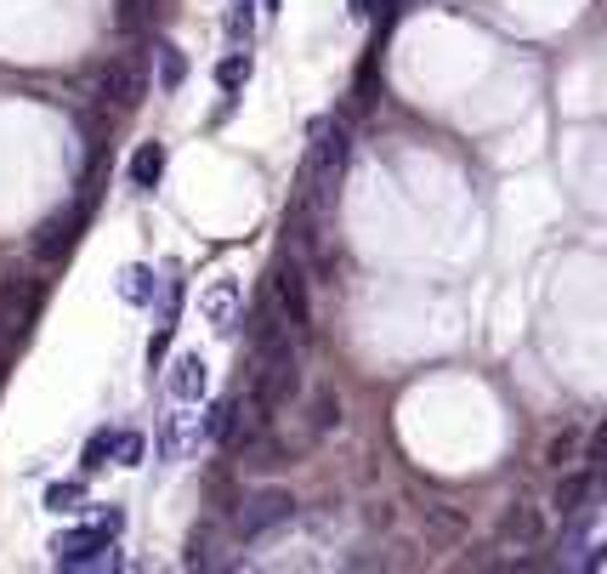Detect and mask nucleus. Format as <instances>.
Listing matches in <instances>:
<instances>
[{
  "mask_svg": "<svg viewBox=\"0 0 607 574\" xmlns=\"http://www.w3.org/2000/svg\"><path fill=\"white\" fill-rule=\"evenodd\" d=\"M250 23H256V0H233V12H227V34H233V40H250Z\"/></svg>",
  "mask_w": 607,
  "mask_h": 574,
  "instance_id": "23",
  "label": "nucleus"
},
{
  "mask_svg": "<svg viewBox=\"0 0 607 574\" xmlns=\"http://www.w3.org/2000/svg\"><path fill=\"white\" fill-rule=\"evenodd\" d=\"M34 313H40V284H29V279H7V291H0V342H18L23 330L34 324Z\"/></svg>",
  "mask_w": 607,
  "mask_h": 574,
  "instance_id": "5",
  "label": "nucleus"
},
{
  "mask_svg": "<svg viewBox=\"0 0 607 574\" xmlns=\"http://www.w3.org/2000/svg\"><path fill=\"white\" fill-rule=\"evenodd\" d=\"M52 563L58 568L97 574V568H120V552H114V535H103L97 523H85V530H63L52 541Z\"/></svg>",
  "mask_w": 607,
  "mask_h": 574,
  "instance_id": "3",
  "label": "nucleus"
},
{
  "mask_svg": "<svg viewBox=\"0 0 607 574\" xmlns=\"http://www.w3.org/2000/svg\"><path fill=\"white\" fill-rule=\"evenodd\" d=\"M216 563V523H199L188 535V568H211Z\"/></svg>",
  "mask_w": 607,
  "mask_h": 574,
  "instance_id": "16",
  "label": "nucleus"
},
{
  "mask_svg": "<svg viewBox=\"0 0 607 574\" xmlns=\"http://www.w3.org/2000/svg\"><path fill=\"white\" fill-rule=\"evenodd\" d=\"M295 381H301V370H295L290 336L262 342V348H256V370H250V399H256L262 410H279V404L295 393Z\"/></svg>",
  "mask_w": 607,
  "mask_h": 574,
  "instance_id": "2",
  "label": "nucleus"
},
{
  "mask_svg": "<svg viewBox=\"0 0 607 574\" xmlns=\"http://www.w3.org/2000/svg\"><path fill=\"white\" fill-rule=\"evenodd\" d=\"M279 308H284V319L290 324H307V273H301V262L290 256V262H279Z\"/></svg>",
  "mask_w": 607,
  "mask_h": 574,
  "instance_id": "8",
  "label": "nucleus"
},
{
  "mask_svg": "<svg viewBox=\"0 0 607 574\" xmlns=\"http://www.w3.org/2000/svg\"><path fill=\"white\" fill-rule=\"evenodd\" d=\"M335 426H341V399L335 393H313V439L335 433Z\"/></svg>",
  "mask_w": 607,
  "mask_h": 574,
  "instance_id": "18",
  "label": "nucleus"
},
{
  "mask_svg": "<svg viewBox=\"0 0 607 574\" xmlns=\"http://www.w3.org/2000/svg\"><path fill=\"white\" fill-rule=\"evenodd\" d=\"M199 439H205V421L199 415H171L165 433H160V461H182Z\"/></svg>",
  "mask_w": 607,
  "mask_h": 574,
  "instance_id": "10",
  "label": "nucleus"
},
{
  "mask_svg": "<svg viewBox=\"0 0 607 574\" xmlns=\"http://www.w3.org/2000/svg\"><path fill=\"white\" fill-rule=\"evenodd\" d=\"M80 501H85V484H52L45 490V506L52 512H80Z\"/></svg>",
  "mask_w": 607,
  "mask_h": 574,
  "instance_id": "22",
  "label": "nucleus"
},
{
  "mask_svg": "<svg viewBox=\"0 0 607 574\" xmlns=\"http://www.w3.org/2000/svg\"><path fill=\"white\" fill-rule=\"evenodd\" d=\"M267 7H279V0H267Z\"/></svg>",
  "mask_w": 607,
  "mask_h": 574,
  "instance_id": "28",
  "label": "nucleus"
},
{
  "mask_svg": "<svg viewBox=\"0 0 607 574\" xmlns=\"http://www.w3.org/2000/svg\"><path fill=\"white\" fill-rule=\"evenodd\" d=\"M244 80H250V58H244V52H233V58L216 63V85H222V91H239Z\"/></svg>",
  "mask_w": 607,
  "mask_h": 574,
  "instance_id": "21",
  "label": "nucleus"
},
{
  "mask_svg": "<svg viewBox=\"0 0 607 574\" xmlns=\"http://www.w3.org/2000/svg\"><path fill=\"white\" fill-rule=\"evenodd\" d=\"M585 495H590V472H574V477H563V490H556V506H563V512H579Z\"/></svg>",
  "mask_w": 607,
  "mask_h": 574,
  "instance_id": "20",
  "label": "nucleus"
},
{
  "mask_svg": "<svg viewBox=\"0 0 607 574\" xmlns=\"http://www.w3.org/2000/svg\"><path fill=\"white\" fill-rule=\"evenodd\" d=\"M205 387H211V370H205V359H199V353H182V359L171 364V399H182V404H199V399H205Z\"/></svg>",
  "mask_w": 607,
  "mask_h": 574,
  "instance_id": "9",
  "label": "nucleus"
},
{
  "mask_svg": "<svg viewBox=\"0 0 607 574\" xmlns=\"http://www.w3.org/2000/svg\"><path fill=\"white\" fill-rule=\"evenodd\" d=\"M120 296L125 302H154V273H148V268H120Z\"/></svg>",
  "mask_w": 607,
  "mask_h": 574,
  "instance_id": "17",
  "label": "nucleus"
},
{
  "mask_svg": "<svg viewBox=\"0 0 607 574\" xmlns=\"http://www.w3.org/2000/svg\"><path fill=\"white\" fill-rule=\"evenodd\" d=\"M233 313H239V284H216V291L205 296V319L233 330Z\"/></svg>",
  "mask_w": 607,
  "mask_h": 574,
  "instance_id": "15",
  "label": "nucleus"
},
{
  "mask_svg": "<svg viewBox=\"0 0 607 574\" xmlns=\"http://www.w3.org/2000/svg\"><path fill=\"white\" fill-rule=\"evenodd\" d=\"M165 177V142H142V149L131 154V182L136 188H154Z\"/></svg>",
  "mask_w": 607,
  "mask_h": 574,
  "instance_id": "13",
  "label": "nucleus"
},
{
  "mask_svg": "<svg viewBox=\"0 0 607 574\" xmlns=\"http://www.w3.org/2000/svg\"><path fill=\"white\" fill-rule=\"evenodd\" d=\"M142 12H148V0H120V29H136Z\"/></svg>",
  "mask_w": 607,
  "mask_h": 574,
  "instance_id": "26",
  "label": "nucleus"
},
{
  "mask_svg": "<svg viewBox=\"0 0 607 574\" xmlns=\"http://www.w3.org/2000/svg\"><path fill=\"white\" fill-rule=\"evenodd\" d=\"M109 461H114V433L103 426V433H91V439H85V455H80V466H85V472H103Z\"/></svg>",
  "mask_w": 607,
  "mask_h": 574,
  "instance_id": "19",
  "label": "nucleus"
},
{
  "mask_svg": "<svg viewBox=\"0 0 607 574\" xmlns=\"http://www.w3.org/2000/svg\"><path fill=\"white\" fill-rule=\"evenodd\" d=\"M421 523H426V535H437L443 546L466 541V517H454V512H448V506H437V501H426V506H421Z\"/></svg>",
  "mask_w": 607,
  "mask_h": 574,
  "instance_id": "12",
  "label": "nucleus"
},
{
  "mask_svg": "<svg viewBox=\"0 0 607 574\" xmlns=\"http://www.w3.org/2000/svg\"><path fill=\"white\" fill-rule=\"evenodd\" d=\"M499 541L512 546V552H534V546L545 541V517H539V506H528V501H512V506H505V517H499Z\"/></svg>",
  "mask_w": 607,
  "mask_h": 574,
  "instance_id": "7",
  "label": "nucleus"
},
{
  "mask_svg": "<svg viewBox=\"0 0 607 574\" xmlns=\"http://www.w3.org/2000/svg\"><path fill=\"white\" fill-rule=\"evenodd\" d=\"M114 461L120 466H142V439L136 433H114Z\"/></svg>",
  "mask_w": 607,
  "mask_h": 574,
  "instance_id": "24",
  "label": "nucleus"
},
{
  "mask_svg": "<svg viewBox=\"0 0 607 574\" xmlns=\"http://www.w3.org/2000/svg\"><path fill=\"white\" fill-rule=\"evenodd\" d=\"M80 216H85V211H74V216H52V222H45V228L34 233V256H40V262H58V256H69Z\"/></svg>",
  "mask_w": 607,
  "mask_h": 574,
  "instance_id": "11",
  "label": "nucleus"
},
{
  "mask_svg": "<svg viewBox=\"0 0 607 574\" xmlns=\"http://www.w3.org/2000/svg\"><path fill=\"white\" fill-rule=\"evenodd\" d=\"M154 63H160V85H165V91H176V85H182V74H188L182 46H171V40H154Z\"/></svg>",
  "mask_w": 607,
  "mask_h": 574,
  "instance_id": "14",
  "label": "nucleus"
},
{
  "mask_svg": "<svg viewBox=\"0 0 607 574\" xmlns=\"http://www.w3.org/2000/svg\"><path fill=\"white\" fill-rule=\"evenodd\" d=\"M97 91H103L114 109H136L142 91H148V69H142L136 58H114L103 74H97Z\"/></svg>",
  "mask_w": 607,
  "mask_h": 574,
  "instance_id": "6",
  "label": "nucleus"
},
{
  "mask_svg": "<svg viewBox=\"0 0 607 574\" xmlns=\"http://www.w3.org/2000/svg\"><path fill=\"white\" fill-rule=\"evenodd\" d=\"M290 517H295V495H290V490H256V495L239 501L233 535H239V541H262V535H273L279 523H290Z\"/></svg>",
  "mask_w": 607,
  "mask_h": 574,
  "instance_id": "4",
  "label": "nucleus"
},
{
  "mask_svg": "<svg viewBox=\"0 0 607 574\" xmlns=\"http://www.w3.org/2000/svg\"><path fill=\"white\" fill-rule=\"evenodd\" d=\"M341 165H346V131L330 125V120H318V125H313L307 165H301V182H295V200H290V228H295V239H301V251H318L324 222H330V211H335Z\"/></svg>",
  "mask_w": 607,
  "mask_h": 574,
  "instance_id": "1",
  "label": "nucleus"
},
{
  "mask_svg": "<svg viewBox=\"0 0 607 574\" xmlns=\"http://www.w3.org/2000/svg\"><path fill=\"white\" fill-rule=\"evenodd\" d=\"M346 7H352V18H370V12L381 7V0H346Z\"/></svg>",
  "mask_w": 607,
  "mask_h": 574,
  "instance_id": "27",
  "label": "nucleus"
},
{
  "mask_svg": "<svg viewBox=\"0 0 607 574\" xmlns=\"http://www.w3.org/2000/svg\"><path fill=\"white\" fill-rule=\"evenodd\" d=\"M545 461H550V466H568V461H574V433H563V439H550Z\"/></svg>",
  "mask_w": 607,
  "mask_h": 574,
  "instance_id": "25",
  "label": "nucleus"
}]
</instances>
